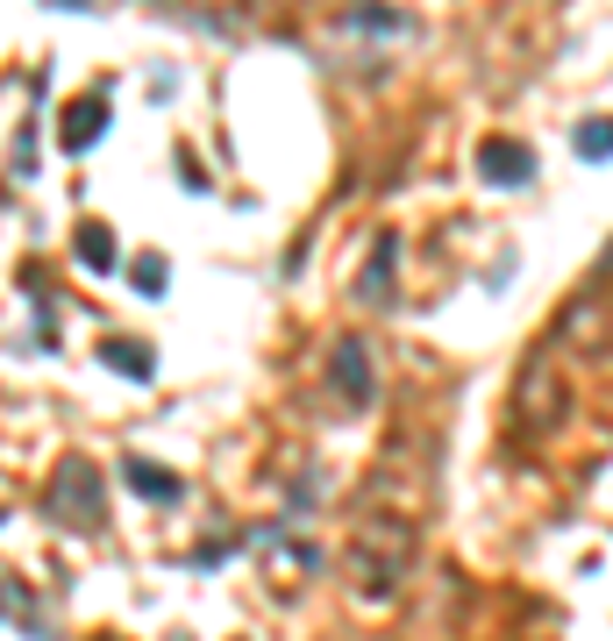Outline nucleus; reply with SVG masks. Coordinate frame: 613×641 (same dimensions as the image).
Returning a JSON list of instances; mask_svg holds the SVG:
<instances>
[{
    "label": "nucleus",
    "mask_w": 613,
    "mask_h": 641,
    "mask_svg": "<svg viewBox=\"0 0 613 641\" xmlns=\"http://www.w3.org/2000/svg\"><path fill=\"white\" fill-rule=\"evenodd\" d=\"M100 363H108V371H122V378H151L157 371V357L143 343H122V335H108V343H100Z\"/></svg>",
    "instance_id": "39448f33"
},
{
    "label": "nucleus",
    "mask_w": 613,
    "mask_h": 641,
    "mask_svg": "<svg viewBox=\"0 0 613 641\" xmlns=\"http://www.w3.org/2000/svg\"><path fill=\"white\" fill-rule=\"evenodd\" d=\"M342 406H364L371 400V363H364V343H336V371H328Z\"/></svg>",
    "instance_id": "f03ea898"
},
{
    "label": "nucleus",
    "mask_w": 613,
    "mask_h": 641,
    "mask_svg": "<svg viewBox=\"0 0 613 641\" xmlns=\"http://www.w3.org/2000/svg\"><path fill=\"white\" fill-rule=\"evenodd\" d=\"M43 513L79 534L100 528V513H108V485H100V470L86 464V456H65V464L51 470V492H43Z\"/></svg>",
    "instance_id": "f257e3e1"
},
{
    "label": "nucleus",
    "mask_w": 613,
    "mask_h": 641,
    "mask_svg": "<svg viewBox=\"0 0 613 641\" xmlns=\"http://www.w3.org/2000/svg\"><path fill=\"white\" fill-rule=\"evenodd\" d=\"M100 121H108V107H72V115H65V143L86 150V143L100 135Z\"/></svg>",
    "instance_id": "0eeeda50"
},
{
    "label": "nucleus",
    "mask_w": 613,
    "mask_h": 641,
    "mask_svg": "<svg viewBox=\"0 0 613 641\" xmlns=\"http://www.w3.org/2000/svg\"><path fill=\"white\" fill-rule=\"evenodd\" d=\"M122 478L136 485V499H151V507H178V492H186V485H178V470L151 464V456H129V464H122Z\"/></svg>",
    "instance_id": "7ed1b4c3"
},
{
    "label": "nucleus",
    "mask_w": 613,
    "mask_h": 641,
    "mask_svg": "<svg viewBox=\"0 0 613 641\" xmlns=\"http://www.w3.org/2000/svg\"><path fill=\"white\" fill-rule=\"evenodd\" d=\"M79 257L94 271H114V236H108V228H79Z\"/></svg>",
    "instance_id": "6e6552de"
},
{
    "label": "nucleus",
    "mask_w": 613,
    "mask_h": 641,
    "mask_svg": "<svg viewBox=\"0 0 613 641\" xmlns=\"http://www.w3.org/2000/svg\"><path fill=\"white\" fill-rule=\"evenodd\" d=\"M478 172L492 178V186H528L535 178V157L521 143H485V157H478Z\"/></svg>",
    "instance_id": "20e7f679"
},
{
    "label": "nucleus",
    "mask_w": 613,
    "mask_h": 641,
    "mask_svg": "<svg viewBox=\"0 0 613 641\" xmlns=\"http://www.w3.org/2000/svg\"><path fill=\"white\" fill-rule=\"evenodd\" d=\"M136 285H143V293H164V264H157V257H143V264H136Z\"/></svg>",
    "instance_id": "1a4fd4ad"
},
{
    "label": "nucleus",
    "mask_w": 613,
    "mask_h": 641,
    "mask_svg": "<svg viewBox=\"0 0 613 641\" xmlns=\"http://www.w3.org/2000/svg\"><path fill=\"white\" fill-rule=\"evenodd\" d=\"M578 157H585V164H613V115L578 121Z\"/></svg>",
    "instance_id": "423d86ee"
}]
</instances>
